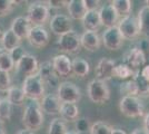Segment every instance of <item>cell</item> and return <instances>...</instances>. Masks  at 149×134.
Instances as JSON below:
<instances>
[{"instance_id": "cell-1", "label": "cell", "mask_w": 149, "mask_h": 134, "mask_svg": "<svg viewBox=\"0 0 149 134\" xmlns=\"http://www.w3.org/2000/svg\"><path fill=\"white\" fill-rule=\"evenodd\" d=\"M44 112L39 101H30L27 103L22 114V124L25 128L32 132L38 131L44 124Z\"/></svg>"}, {"instance_id": "cell-2", "label": "cell", "mask_w": 149, "mask_h": 134, "mask_svg": "<svg viewBox=\"0 0 149 134\" xmlns=\"http://www.w3.org/2000/svg\"><path fill=\"white\" fill-rule=\"evenodd\" d=\"M21 88L26 98H29L30 101H41L45 96V83L38 74L26 77Z\"/></svg>"}, {"instance_id": "cell-3", "label": "cell", "mask_w": 149, "mask_h": 134, "mask_svg": "<svg viewBox=\"0 0 149 134\" xmlns=\"http://www.w3.org/2000/svg\"><path fill=\"white\" fill-rule=\"evenodd\" d=\"M119 109L121 114L129 119L145 115V106L138 96H123L119 102Z\"/></svg>"}, {"instance_id": "cell-4", "label": "cell", "mask_w": 149, "mask_h": 134, "mask_svg": "<svg viewBox=\"0 0 149 134\" xmlns=\"http://www.w3.org/2000/svg\"><path fill=\"white\" fill-rule=\"evenodd\" d=\"M87 93L90 101L98 105H102L110 100V89L107 83L97 78L89 82Z\"/></svg>"}, {"instance_id": "cell-5", "label": "cell", "mask_w": 149, "mask_h": 134, "mask_svg": "<svg viewBox=\"0 0 149 134\" xmlns=\"http://www.w3.org/2000/svg\"><path fill=\"white\" fill-rule=\"evenodd\" d=\"M50 10L49 7L42 2H32L28 7L27 18L29 19L32 26H42L49 20Z\"/></svg>"}, {"instance_id": "cell-6", "label": "cell", "mask_w": 149, "mask_h": 134, "mask_svg": "<svg viewBox=\"0 0 149 134\" xmlns=\"http://www.w3.org/2000/svg\"><path fill=\"white\" fill-rule=\"evenodd\" d=\"M56 46L58 47L59 51L70 54V55H74L80 51V36L78 35V32L71 30V32L60 36L59 39L57 40Z\"/></svg>"}, {"instance_id": "cell-7", "label": "cell", "mask_w": 149, "mask_h": 134, "mask_svg": "<svg viewBox=\"0 0 149 134\" xmlns=\"http://www.w3.org/2000/svg\"><path fill=\"white\" fill-rule=\"evenodd\" d=\"M57 95L61 103H78L81 100L80 88L71 82H61L57 87Z\"/></svg>"}, {"instance_id": "cell-8", "label": "cell", "mask_w": 149, "mask_h": 134, "mask_svg": "<svg viewBox=\"0 0 149 134\" xmlns=\"http://www.w3.org/2000/svg\"><path fill=\"white\" fill-rule=\"evenodd\" d=\"M123 59L124 64L127 65L135 73L140 72L146 64V55L139 47H132L128 51H126Z\"/></svg>"}, {"instance_id": "cell-9", "label": "cell", "mask_w": 149, "mask_h": 134, "mask_svg": "<svg viewBox=\"0 0 149 134\" xmlns=\"http://www.w3.org/2000/svg\"><path fill=\"white\" fill-rule=\"evenodd\" d=\"M117 26H118L119 30H120L125 39L134 40L140 35L137 17H134L132 15H129V16L124 17V18H120Z\"/></svg>"}, {"instance_id": "cell-10", "label": "cell", "mask_w": 149, "mask_h": 134, "mask_svg": "<svg viewBox=\"0 0 149 134\" xmlns=\"http://www.w3.org/2000/svg\"><path fill=\"white\" fill-rule=\"evenodd\" d=\"M102 43L105 47L109 51H118L124 45L125 38L119 30L118 26H113L107 28L102 34Z\"/></svg>"}, {"instance_id": "cell-11", "label": "cell", "mask_w": 149, "mask_h": 134, "mask_svg": "<svg viewBox=\"0 0 149 134\" xmlns=\"http://www.w3.org/2000/svg\"><path fill=\"white\" fill-rule=\"evenodd\" d=\"M51 32L59 37L72 30V22L68 16L63 13H57L49 21Z\"/></svg>"}, {"instance_id": "cell-12", "label": "cell", "mask_w": 149, "mask_h": 134, "mask_svg": "<svg viewBox=\"0 0 149 134\" xmlns=\"http://www.w3.org/2000/svg\"><path fill=\"white\" fill-rule=\"evenodd\" d=\"M27 40L35 48H44L49 44V34L42 26H33L28 34Z\"/></svg>"}, {"instance_id": "cell-13", "label": "cell", "mask_w": 149, "mask_h": 134, "mask_svg": "<svg viewBox=\"0 0 149 134\" xmlns=\"http://www.w3.org/2000/svg\"><path fill=\"white\" fill-rule=\"evenodd\" d=\"M37 74L42 79L45 85H48L49 87H56V86L58 87V85L60 84L59 76L56 74L52 63L50 60H46L39 64V69Z\"/></svg>"}, {"instance_id": "cell-14", "label": "cell", "mask_w": 149, "mask_h": 134, "mask_svg": "<svg viewBox=\"0 0 149 134\" xmlns=\"http://www.w3.org/2000/svg\"><path fill=\"white\" fill-rule=\"evenodd\" d=\"M116 66V62L108 57H102L95 67V75L97 79L107 82L113 77V68Z\"/></svg>"}, {"instance_id": "cell-15", "label": "cell", "mask_w": 149, "mask_h": 134, "mask_svg": "<svg viewBox=\"0 0 149 134\" xmlns=\"http://www.w3.org/2000/svg\"><path fill=\"white\" fill-rule=\"evenodd\" d=\"M16 69L26 77L37 74L39 69V63H38L37 57L31 54H26L16 64Z\"/></svg>"}, {"instance_id": "cell-16", "label": "cell", "mask_w": 149, "mask_h": 134, "mask_svg": "<svg viewBox=\"0 0 149 134\" xmlns=\"http://www.w3.org/2000/svg\"><path fill=\"white\" fill-rule=\"evenodd\" d=\"M52 66L59 77H68L72 75V62L65 54H59L52 58Z\"/></svg>"}, {"instance_id": "cell-17", "label": "cell", "mask_w": 149, "mask_h": 134, "mask_svg": "<svg viewBox=\"0 0 149 134\" xmlns=\"http://www.w3.org/2000/svg\"><path fill=\"white\" fill-rule=\"evenodd\" d=\"M61 101L59 100V97L57 94H46L42 97V100L40 101V106L42 112L47 113L49 115H57L60 112L61 107Z\"/></svg>"}, {"instance_id": "cell-18", "label": "cell", "mask_w": 149, "mask_h": 134, "mask_svg": "<svg viewBox=\"0 0 149 134\" xmlns=\"http://www.w3.org/2000/svg\"><path fill=\"white\" fill-rule=\"evenodd\" d=\"M98 11H99L100 20H101L102 26H105L107 28H110V27L118 25L120 17L111 5L101 6Z\"/></svg>"}, {"instance_id": "cell-19", "label": "cell", "mask_w": 149, "mask_h": 134, "mask_svg": "<svg viewBox=\"0 0 149 134\" xmlns=\"http://www.w3.org/2000/svg\"><path fill=\"white\" fill-rule=\"evenodd\" d=\"M32 27L33 26H32V24L29 21V19L27 17L19 16V17H16L13 20L10 29L22 40V39H27L28 34H29V32L31 30Z\"/></svg>"}, {"instance_id": "cell-20", "label": "cell", "mask_w": 149, "mask_h": 134, "mask_svg": "<svg viewBox=\"0 0 149 134\" xmlns=\"http://www.w3.org/2000/svg\"><path fill=\"white\" fill-rule=\"evenodd\" d=\"M81 47L88 51H98L101 46V38L98 32H85L80 36Z\"/></svg>"}, {"instance_id": "cell-21", "label": "cell", "mask_w": 149, "mask_h": 134, "mask_svg": "<svg viewBox=\"0 0 149 134\" xmlns=\"http://www.w3.org/2000/svg\"><path fill=\"white\" fill-rule=\"evenodd\" d=\"M82 21V26L86 29V32H98L100 28H101V20H100L99 11L98 10H93V11H87Z\"/></svg>"}, {"instance_id": "cell-22", "label": "cell", "mask_w": 149, "mask_h": 134, "mask_svg": "<svg viewBox=\"0 0 149 134\" xmlns=\"http://www.w3.org/2000/svg\"><path fill=\"white\" fill-rule=\"evenodd\" d=\"M0 44H1V47L3 48V51L10 53L16 47L21 46V39L9 28L6 32H3L0 38Z\"/></svg>"}, {"instance_id": "cell-23", "label": "cell", "mask_w": 149, "mask_h": 134, "mask_svg": "<svg viewBox=\"0 0 149 134\" xmlns=\"http://www.w3.org/2000/svg\"><path fill=\"white\" fill-rule=\"evenodd\" d=\"M67 9L70 18L74 20H82L87 13V8L84 0H70L68 1Z\"/></svg>"}, {"instance_id": "cell-24", "label": "cell", "mask_w": 149, "mask_h": 134, "mask_svg": "<svg viewBox=\"0 0 149 134\" xmlns=\"http://www.w3.org/2000/svg\"><path fill=\"white\" fill-rule=\"evenodd\" d=\"M59 114L65 122L76 121L79 116V109L74 103H62Z\"/></svg>"}, {"instance_id": "cell-25", "label": "cell", "mask_w": 149, "mask_h": 134, "mask_svg": "<svg viewBox=\"0 0 149 134\" xmlns=\"http://www.w3.org/2000/svg\"><path fill=\"white\" fill-rule=\"evenodd\" d=\"M138 25H139V30L140 35L145 37H149V7L143 6L137 16Z\"/></svg>"}, {"instance_id": "cell-26", "label": "cell", "mask_w": 149, "mask_h": 134, "mask_svg": "<svg viewBox=\"0 0 149 134\" xmlns=\"http://www.w3.org/2000/svg\"><path fill=\"white\" fill-rule=\"evenodd\" d=\"M90 65L84 58H74L72 60V75L77 77L84 78L89 74Z\"/></svg>"}, {"instance_id": "cell-27", "label": "cell", "mask_w": 149, "mask_h": 134, "mask_svg": "<svg viewBox=\"0 0 149 134\" xmlns=\"http://www.w3.org/2000/svg\"><path fill=\"white\" fill-rule=\"evenodd\" d=\"M26 95L21 87L18 86H11L7 92V100L11 103L13 105H22L25 102Z\"/></svg>"}, {"instance_id": "cell-28", "label": "cell", "mask_w": 149, "mask_h": 134, "mask_svg": "<svg viewBox=\"0 0 149 134\" xmlns=\"http://www.w3.org/2000/svg\"><path fill=\"white\" fill-rule=\"evenodd\" d=\"M110 5L115 8L120 18L129 16L132 10V1L130 0H113L110 2Z\"/></svg>"}, {"instance_id": "cell-29", "label": "cell", "mask_w": 149, "mask_h": 134, "mask_svg": "<svg viewBox=\"0 0 149 134\" xmlns=\"http://www.w3.org/2000/svg\"><path fill=\"white\" fill-rule=\"evenodd\" d=\"M13 115V104L7 100V97L0 101V124L10 121Z\"/></svg>"}, {"instance_id": "cell-30", "label": "cell", "mask_w": 149, "mask_h": 134, "mask_svg": "<svg viewBox=\"0 0 149 134\" xmlns=\"http://www.w3.org/2000/svg\"><path fill=\"white\" fill-rule=\"evenodd\" d=\"M132 79H134L137 84L138 97H149V83L140 75V72L135 73Z\"/></svg>"}, {"instance_id": "cell-31", "label": "cell", "mask_w": 149, "mask_h": 134, "mask_svg": "<svg viewBox=\"0 0 149 134\" xmlns=\"http://www.w3.org/2000/svg\"><path fill=\"white\" fill-rule=\"evenodd\" d=\"M67 125L66 122L61 117H55L50 122L48 133L47 134H67Z\"/></svg>"}, {"instance_id": "cell-32", "label": "cell", "mask_w": 149, "mask_h": 134, "mask_svg": "<svg viewBox=\"0 0 149 134\" xmlns=\"http://www.w3.org/2000/svg\"><path fill=\"white\" fill-rule=\"evenodd\" d=\"M135 75V72L129 68L128 66L124 63L118 64L115 66L113 68V77L115 78H119V79H128V78H132Z\"/></svg>"}, {"instance_id": "cell-33", "label": "cell", "mask_w": 149, "mask_h": 134, "mask_svg": "<svg viewBox=\"0 0 149 134\" xmlns=\"http://www.w3.org/2000/svg\"><path fill=\"white\" fill-rule=\"evenodd\" d=\"M16 67V64L8 51L0 53V69L10 73Z\"/></svg>"}, {"instance_id": "cell-34", "label": "cell", "mask_w": 149, "mask_h": 134, "mask_svg": "<svg viewBox=\"0 0 149 134\" xmlns=\"http://www.w3.org/2000/svg\"><path fill=\"white\" fill-rule=\"evenodd\" d=\"M113 128L108 123L98 121L93 123L90 128V134H112Z\"/></svg>"}, {"instance_id": "cell-35", "label": "cell", "mask_w": 149, "mask_h": 134, "mask_svg": "<svg viewBox=\"0 0 149 134\" xmlns=\"http://www.w3.org/2000/svg\"><path fill=\"white\" fill-rule=\"evenodd\" d=\"M120 92L124 96H138V88L136 82L131 78L120 85Z\"/></svg>"}, {"instance_id": "cell-36", "label": "cell", "mask_w": 149, "mask_h": 134, "mask_svg": "<svg viewBox=\"0 0 149 134\" xmlns=\"http://www.w3.org/2000/svg\"><path fill=\"white\" fill-rule=\"evenodd\" d=\"M17 5H18V1L0 0V17H6L8 15H10Z\"/></svg>"}, {"instance_id": "cell-37", "label": "cell", "mask_w": 149, "mask_h": 134, "mask_svg": "<svg viewBox=\"0 0 149 134\" xmlns=\"http://www.w3.org/2000/svg\"><path fill=\"white\" fill-rule=\"evenodd\" d=\"M74 128H76V132L78 133H84V132H87L90 131L91 128V124L90 121L87 117H79L74 121Z\"/></svg>"}, {"instance_id": "cell-38", "label": "cell", "mask_w": 149, "mask_h": 134, "mask_svg": "<svg viewBox=\"0 0 149 134\" xmlns=\"http://www.w3.org/2000/svg\"><path fill=\"white\" fill-rule=\"evenodd\" d=\"M11 85V77L8 72L0 69V92H8Z\"/></svg>"}, {"instance_id": "cell-39", "label": "cell", "mask_w": 149, "mask_h": 134, "mask_svg": "<svg viewBox=\"0 0 149 134\" xmlns=\"http://www.w3.org/2000/svg\"><path fill=\"white\" fill-rule=\"evenodd\" d=\"M10 54V56H11V58L13 59V62H15V64H17L19 60L21 59V58L25 56L26 53L25 49L21 47V46H18V47H16L15 49H13V51L9 53Z\"/></svg>"}, {"instance_id": "cell-40", "label": "cell", "mask_w": 149, "mask_h": 134, "mask_svg": "<svg viewBox=\"0 0 149 134\" xmlns=\"http://www.w3.org/2000/svg\"><path fill=\"white\" fill-rule=\"evenodd\" d=\"M49 8H54V9H62L63 7L68 5V1H63V0H49L46 2Z\"/></svg>"}, {"instance_id": "cell-41", "label": "cell", "mask_w": 149, "mask_h": 134, "mask_svg": "<svg viewBox=\"0 0 149 134\" xmlns=\"http://www.w3.org/2000/svg\"><path fill=\"white\" fill-rule=\"evenodd\" d=\"M84 1H85V6L87 8V11L99 10L101 7L99 0H84Z\"/></svg>"}, {"instance_id": "cell-42", "label": "cell", "mask_w": 149, "mask_h": 134, "mask_svg": "<svg viewBox=\"0 0 149 134\" xmlns=\"http://www.w3.org/2000/svg\"><path fill=\"white\" fill-rule=\"evenodd\" d=\"M140 75L149 83V65H145V67L140 70Z\"/></svg>"}, {"instance_id": "cell-43", "label": "cell", "mask_w": 149, "mask_h": 134, "mask_svg": "<svg viewBox=\"0 0 149 134\" xmlns=\"http://www.w3.org/2000/svg\"><path fill=\"white\" fill-rule=\"evenodd\" d=\"M141 51L145 53L146 51H149V40H143L140 41V47H139Z\"/></svg>"}, {"instance_id": "cell-44", "label": "cell", "mask_w": 149, "mask_h": 134, "mask_svg": "<svg viewBox=\"0 0 149 134\" xmlns=\"http://www.w3.org/2000/svg\"><path fill=\"white\" fill-rule=\"evenodd\" d=\"M143 128L149 132V112H147L143 117Z\"/></svg>"}, {"instance_id": "cell-45", "label": "cell", "mask_w": 149, "mask_h": 134, "mask_svg": "<svg viewBox=\"0 0 149 134\" xmlns=\"http://www.w3.org/2000/svg\"><path fill=\"white\" fill-rule=\"evenodd\" d=\"M131 134H149V132L145 128H139L134 130V132Z\"/></svg>"}, {"instance_id": "cell-46", "label": "cell", "mask_w": 149, "mask_h": 134, "mask_svg": "<svg viewBox=\"0 0 149 134\" xmlns=\"http://www.w3.org/2000/svg\"><path fill=\"white\" fill-rule=\"evenodd\" d=\"M17 134H35V133H33L32 131H30V130H27V128H25V130H20Z\"/></svg>"}, {"instance_id": "cell-47", "label": "cell", "mask_w": 149, "mask_h": 134, "mask_svg": "<svg viewBox=\"0 0 149 134\" xmlns=\"http://www.w3.org/2000/svg\"><path fill=\"white\" fill-rule=\"evenodd\" d=\"M112 134H126V132L123 131V130H120V128H113Z\"/></svg>"}, {"instance_id": "cell-48", "label": "cell", "mask_w": 149, "mask_h": 134, "mask_svg": "<svg viewBox=\"0 0 149 134\" xmlns=\"http://www.w3.org/2000/svg\"><path fill=\"white\" fill-rule=\"evenodd\" d=\"M0 134H6V131L2 126V124H0Z\"/></svg>"}, {"instance_id": "cell-49", "label": "cell", "mask_w": 149, "mask_h": 134, "mask_svg": "<svg viewBox=\"0 0 149 134\" xmlns=\"http://www.w3.org/2000/svg\"><path fill=\"white\" fill-rule=\"evenodd\" d=\"M67 134H80V133H78L76 131H70V132H67Z\"/></svg>"}, {"instance_id": "cell-50", "label": "cell", "mask_w": 149, "mask_h": 134, "mask_svg": "<svg viewBox=\"0 0 149 134\" xmlns=\"http://www.w3.org/2000/svg\"><path fill=\"white\" fill-rule=\"evenodd\" d=\"M145 4H146V6L147 7H149V0H146V1H145Z\"/></svg>"}, {"instance_id": "cell-51", "label": "cell", "mask_w": 149, "mask_h": 134, "mask_svg": "<svg viewBox=\"0 0 149 134\" xmlns=\"http://www.w3.org/2000/svg\"><path fill=\"white\" fill-rule=\"evenodd\" d=\"M1 36H2V34H1V29H0V38H1Z\"/></svg>"}, {"instance_id": "cell-52", "label": "cell", "mask_w": 149, "mask_h": 134, "mask_svg": "<svg viewBox=\"0 0 149 134\" xmlns=\"http://www.w3.org/2000/svg\"><path fill=\"white\" fill-rule=\"evenodd\" d=\"M2 51H0V53H2Z\"/></svg>"}, {"instance_id": "cell-53", "label": "cell", "mask_w": 149, "mask_h": 134, "mask_svg": "<svg viewBox=\"0 0 149 134\" xmlns=\"http://www.w3.org/2000/svg\"><path fill=\"white\" fill-rule=\"evenodd\" d=\"M0 101H1V97H0Z\"/></svg>"}]
</instances>
